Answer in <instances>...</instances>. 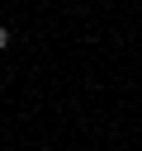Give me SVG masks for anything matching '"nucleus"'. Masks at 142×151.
<instances>
[{
	"label": "nucleus",
	"mask_w": 142,
	"mask_h": 151,
	"mask_svg": "<svg viewBox=\"0 0 142 151\" xmlns=\"http://www.w3.org/2000/svg\"><path fill=\"white\" fill-rule=\"evenodd\" d=\"M5 47H9V28L0 24V52H5Z\"/></svg>",
	"instance_id": "nucleus-1"
}]
</instances>
